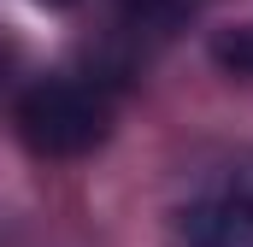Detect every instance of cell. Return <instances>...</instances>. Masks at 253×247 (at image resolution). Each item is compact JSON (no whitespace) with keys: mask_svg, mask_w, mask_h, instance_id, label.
<instances>
[{"mask_svg":"<svg viewBox=\"0 0 253 247\" xmlns=\"http://www.w3.org/2000/svg\"><path fill=\"white\" fill-rule=\"evenodd\" d=\"M212 53H218L224 71H236V77H248V82H253V24H248V30H224Z\"/></svg>","mask_w":253,"mask_h":247,"instance_id":"obj_3","label":"cell"},{"mask_svg":"<svg viewBox=\"0 0 253 247\" xmlns=\"http://www.w3.org/2000/svg\"><path fill=\"white\" fill-rule=\"evenodd\" d=\"M47 6H77V0H47Z\"/></svg>","mask_w":253,"mask_h":247,"instance_id":"obj_4","label":"cell"},{"mask_svg":"<svg viewBox=\"0 0 253 247\" xmlns=\"http://www.w3.org/2000/svg\"><path fill=\"white\" fill-rule=\"evenodd\" d=\"M177 247H253V153L230 159L218 183L177 218Z\"/></svg>","mask_w":253,"mask_h":247,"instance_id":"obj_2","label":"cell"},{"mask_svg":"<svg viewBox=\"0 0 253 247\" xmlns=\"http://www.w3.org/2000/svg\"><path fill=\"white\" fill-rule=\"evenodd\" d=\"M18 135L42 159H83L112 135V106L88 82L47 77V82H30L18 94Z\"/></svg>","mask_w":253,"mask_h":247,"instance_id":"obj_1","label":"cell"}]
</instances>
